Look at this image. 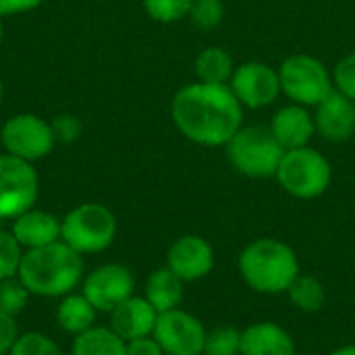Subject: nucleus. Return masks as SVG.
Wrapping results in <instances>:
<instances>
[{
  "instance_id": "obj_1",
  "label": "nucleus",
  "mask_w": 355,
  "mask_h": 355,
  "mask_svg": "<svg viewBox=\"0 0 355 355\" xmlns=\"http://www.w3.org/2000/svg\"><path fill=\"white\" fill-rule=\"evenodd\" d=\"M243 110L229 85L202 81L183 85L171 100V119L177 131L204 148H225L245 125Z\"/></svg>"
},
{
  "instance_id": "obj_2",
  "label": "nucleus",
  "mask_w": 355,
  "mask_h": 355,
  "mask_svg": "<svg viewBox=\"0 0 355 355\" xmlns=\"http://www.w3.org/2000/svg\"><path fill=\"white\" fill-rule=\"evenodd\" d=\"M85 277L83 256L62 239L37 250H25L19 279L33 297L60 300L81 285Z\"/></svg>"
},
{
  "instance_id": "obj_3",
  "label": "nucleus",
  "mask_w": 355,
  "mask_h": 355,
  "mask_svg": "<svg viewBox=\"0 0 355 355\" xmlns=\"http://www.w3.org/2000/svg\"><path fill=\"white\" fill-rule=\"evenodd\" d=\"M237 270L252 291L260 295H281L287 293L291 283L302 275V264L289 243L275 237H260L241 250Z\"/></svg>"
},
{
  "instance_id": "obj_4",
  "label": "nucleus",
  "mask_w": 355,
  "mask_h": 355,
  "mask_svg": "<svg viewBox=\"0 0 355 355\" xmlns=\"http://www.w3.org/2000/svg\"><path fill=\"white\" fill-rule=\"evenodd\" d=\"M231 168L248 179H275L285 150L264 125H243L225 146Z\"/></svg>"
},
{
  "instance_id": "obj_5",
  "label": "nucleus",
  "mask_w": 355,
  "mask_h": 355,
  "mask_svg": "<svg viewBox=\"0 0 355 355\" xmlns=\"http://www.w3.org/2000/svg\"><path fill=\"white\" fill-rule=\"evenodd\" d=\"M119 233L114 212L98 202L75 206L60 220V239L81 256L106 252Z\"/></svg>"
},
{
  "instance_id": "obj_6",
  "label": "nucleus",
  "mask_w": 355,
  "mask_h": 355,
  "mask_svg": "<svg viewBox=\"0 0 355 355\" xmlns=\"http://www.w3.org/2000/svg\"><path fill=\"white\" fill-rule=\"evenodd\" d=\"M281 189L295 200H316L333 183V164L316 148L304 146L287 150L275 175Z\"/></svg>"
},
{
  "instance_id": "obj_7",
  "label": "nucleus",
  "mask_w": 355,
  "mask_h": 355,
  "mask_svg": "<svg viewBox=\"0 0 355 355\" xmlns=\"http://www.w3.org/2000/svg\"><path fill=\"white\" fill-rule=\"evenodd\" d=\"M281 92L289 102L316 108L324 98L335 92L331 69L312 54H289L279 67Z\"/></svg>"
},
{
  "instance_id": "obj_8",
  "label": "nucleus",
  "mask_w": 355,
  "mask_h": 355,
  "mask_svg": "<svg viewBox=\"0 0 355 355\" xmlns=\"http://www.w3.org/2000/svg\"><path fill=\"white\" fill-rule=\"evenodd\" d=\"M40 179L31 162L0 154V220H15L35 206Z\"/></svg>"
},
{
  "instance_id": "obj_9",
  "label": "nucleus",
  "mask_w": 355,
  "mask_h": 355,
  "mask_svg": "<svg viewBox=\"0 0 355 355\" xmlns=\"http://www.w3.org/2000/svg\"><path fill=\"white\" fill-rule=\"evenodd\" d=\"M0 141L6 154L27 162L46 158L54 150V135L48 121L37 114L21 112L10 116L0 131Z\"/></svg>"
},
{
  "instance_id": "obj_10",
  "label": "nucleus",
  "mask_w": 355,
  "mask_h": 355,
  "mask_svg": "<svg viewBox=\"0 0 355 355\" xmlns=\"http://www.w3.org/2000/svg\"><path fill=\"white\" fill-rule=\"evenodd\" d=\"M229 87L239 100V104L250 110L268 108L283 94L279 71L264 60L239 62L229 81Z\"/></svg>"
},
{
  "instance_id": "obj_11",
  "label": "nucleus",
  "mask_w": 355,
  "mask_h": 355,
  "mask_svg": "<svg viewBox=\"0 0 355 355\" xmlns=\"http://www.w3.org/2000/svg\"><path fill=\"white\" fill-rule=\"evenodd\" d=\"M154 339L166 355H204L206 327L204 322L183 308L158 314Z\"/></svg>"
},
{
  "instance_id": "obj_12",
  "label": "nucleus",
  "mask_w": 355,
  "mask_h": 355,
  "mask_svg": "<svg viewBox=\"0 0 355 355\" xmlns=\"http://www.w3.org/2000/svg\"><path fill=\"white\" fill-rule=\"evenodd\" d=\"M81 293L98 312L110 314L116 306L135 295V277L125 264L106 262L83 277Z\"/></svg>"
},
{
  "instance_id": "obj_13",
  "label": "nucleus",
  "mask_w": 355,
  "mask_h": 355,
  "mask_svg": "<svg viewBox=\"0 0 355 355\" xmlns=\"http://www.w3.org/2000/svg\"><path fill=\"white\" fill-rule=\"evenodd\" d=\"M216 264V254L212 243L196 233L177 237L168 250L164 266L171 268L183 283H198L206 279Z\"/></svg>"
},
{
  "instance_id": "obj_14",
  "label": "nucleus",
  "mask_w": 355,
  "mask_h": 355,
  "mask_svg": "<svg viewBox=\"0 0 355 355\" xmlns=\"http://www.w3.org/2000/svg\"><path fill=\"white\" fill-rule=\"evenodd\" d=\"M316 135L331 144H345L355 135V102L333 92L314 108Z\"/></svg>"
},
{
  "instance_id": "obj_15",
  "label": "nucleus",
  "mask_w": 355,
  "mask_h": 355,
  "mask_svg": "<svg viewBox=\"0 0 355 355\" xmlns=\"http://www.w3.org/2000/svg\"><path fill=\"white\" fill-rule=\"evenodd\" d=\"M268 129L285 152L310 146L316 135L314 112L308 106L289 102L272 114Z\"/></svg>"
},
{
  "instance_id": "obj_16",
  "label": "nucleus",
  "mask_w": 355,
  "mask_h": 355,
  "mask_svg": "<svg viewBox=\"0 0 355 355\" xmlns=\"http://www.w3.org/2000/svg\"><path fill=\"white\" fill-rule=\"evenodd\" d=\"M108 316V327L125 341L150 337L158 320V312L144 295H131L121 306H116Z\"/></svg>"
},
{
  "instance_id": "obj_17",
  "label": "nucleus",
  "mask_w": 355,
  "mask_h": 355,
  "mask_svg": "<svg viewBox=\"0 0 355 355\" xmlns=\"http://www.w3.org/2000/svg\"><path fill=\"white\" fill-rule=\"evenodd\" d=\"M241 355H297V345L279 322L258 320L241 329Z\"/></svg>"
},
{
  "instance_id": "obj_18",
  "label": "nucleus",
  "mask_w": 355,
  "mask_h": 355,
  "mask_svg": "<svg viewBox=\"0 0 355 355\" xmlns=\"http://www.w3.org/2000/svg\"><path fill=\"white\" fill-rule=\"evenodd\" d=\"M10 231L23 250H37L60 241V220L52 212L40 210L35 206L19 214L12 220Z\"/></svg>"
},
{
  "instance_id": "obj_19",
  "label": "nucleus",
  "mask_w": 355,
  "mask_h": 355,
  "mask_svg": "<svg viewBox=\"0 0 355 355\" xmlns=\"http://www.w3.org/2000/svg\"><path fill=\"white\" fill-rule=\"evenodd\" d=\"M185 285L171 268L160 266L150 272L144 289V297L154 306L158 314L171 312L175 308H181L185 297Z\"/></svg>"
},
{
  "instance_id": "obj_20",
  "label": "nucleus",
  "mask_w": 355,
  "mask_h": 355,
  "mask_svg": "<svg viewBox=\"0 0 355 355\" xmlns=\"http://www.w3.org/2000/svg\"><path fill=\"white\" fill-rule=\"evenodd\" d=\"M98 314L100 312L94 308V304L81 291H73V293L60 297L54 318H56V324L60 331L77 337V335L85 333L87 329L96 327Z\"/></svg>"
},
{
  "instance_id": "obj_21",
  "label": "nucleus",
  "mask_w": 355,
  "mask_h": 355,
  "mask_svg": "<svg viewBox=\"0 0 355 355\" xmlns=\"http://www.w3.org/2000/svg\"><path fill=\"white\" fill-rule=\"evenodd\" d=\"M235 67H237V62L227 48L216 46V44L204 46L193 60L196 81L214 83V85H229V81L235 73Z\"/></svg>"
},
{
  "instance_id": "obj_22",
  "label": "nucleus",
  "mask_w": 355,
  "mask_h": 355,
  "mask_svg": "<svg viewBox=\"0 0 355 355\" xmlns=\"http://www.w3.org/2000/svg\"><path fill=\"white\" fill-rule=\"evenodd\" d=\"M71 355H127V341L121 339L110 327H92L73 337Z\"/></svg>"
},
{
  "instance_id": "obj_23",
  "label": "nucleus",
  "mask_w": 355,
  "mask_h": 355,
  "mask_svg": "<svg viewBox=\"0 0 355 355\" xmlns=\"http://www.w3.org/2000/svg\"><path fill=\"white\" fill-rule=\"evenodd\" d=\"M287 297L295 310L304 314H316L327 304V289L314 275H300L287 289Z\"/></svg>"
},
{
  "instance_id": "obj_24",
  "label": "nucleus",
  "mask_w": 355,
  "mask_h": 355,
  "mask_svg": "<svg viewBox=\"0 0 355 355\" xmlns=\"http://www.w3.org/2000/svg\"><path fill=\"white\" fill-rule=\"evenodd\" d=\"M225 0H193L191 8H189V23L198 29V31H212L216 29L223 19H225Z\"/></svg>"
},
{
  "instance_id": "obj_25",
  "label": "nucleus",
  "mask_w": 355,
  "mask_h": 355,
  "mask_svg": "<svg viewBox=\"0 0 355 355\" xmlns=\"http://www.w3.org/2000/svg\"><path fill=\"white\" fill-rule=\"evenodd\" d=\"M146 15L162 25H171L187 19L193 0H141Z\"/></svg>"
},
{
  "instance_id": "obj_26",
  "label": "nucleus",
  "mask_w": 355,
  "mask_h": 355,
  "mask_svg": "<svg viewBox=\"0 0 355 355\" xmlns=\"http://www.w3.org/2000/svg\"><path fill=\"white\" fill-rule=\"evenodd\" d=\"M31 297L33 295L29 293V289L23 285L19 277L0 281V312L17 318L27 308Z\"/></svg>"
},
{
  "instance_id": "obj_27",
  "label": "nucleus",
  "mask_w": 355,
  "mask_h": 355,
  "mask_svg": "<svg viewBox=\"0 0 355 355\" xmlns=\"http://www.w3.org/2000/svg\"><path fill=\"white\" fill-rule=\"evenodd\" d=\"M204 355H241V331L235 327H216L208 331Z\"/></svg>"
},
{
  "instance_id": "obj_28",
  "label": "nucleus",
  "mask_w": 355,
  "mask_h": 355,
  "mask_svg": "<svg viewBox=\"0 0 355 355\" xmlns=\"http://www.w3.org/2000/svg\"><path fill=\"white\" fill-rule=\"evenodd\" d=\"M23 254H25V250L15 239L12 231L0 229V281L19 277Z\"/></svg>"
},
{
  "instance_id": "obj_29",
  "label": "nucleus",
  "mask_w": 355,
  "mask_h": 355,
  "mask_svg": "<svg viewBox=\"0 0 355 355\" xmlns=\"http://www.w3.org/2000/svg\"><path fill=\"white\" fill-rule=\"evenodd\" d=\"M8 355H64L60 345L46 333H23L17 337Z\"/></svg>"
},
{
  "instance_id": "obj_30",
  "label": "nucleus",
  "mask_w": 355,
  "mask_h": 355,
  "mask_svg": "<svg viewBox=\"0 0 355 355\" xmlns=\"http://www.w3.org/2000/svg\"><path fill=\"white\" fill-rule=\"evenodd\" d=\"M331 73H333L335 92L355 102V52L341 56L331 69Z\"/></svg>"
},
{
  "instance_id": "obj_31",
  "label": "nucleus",
  "mask_w": 355,
  "mask_h": 355,
  "mask_svg": "<svg viewBox=\"0 0 355 355\" xmlns=\"http://www.w3.org/2000/svg\"><path fill=\"white\" fill-rule=\"evenodd\" d=\"M52 135L56 144H73L81 135V121L75 114H56L50 121Z\"/></svg>"
},
{
  "instance_id": "obj_32",
  "label": "nucleus",
  "mask_w": 355,
  "mask_h": 355,
  "mask_svg": "<svg viewBox=\"0 0 355 355\" xmlns=\"http://www.w3.org/2000/svg\"><path fill=\"white\" fill-rule=\"evenodd\" d=\"M19 327H17V318L0 312V355H8L10 347L15 345L17 337H19Z\"/></svg>"
},
{
  "instance_id": "obj_33",
  "label": "nucleus",
  "mask_w": 355,
  "mask_h": 355,
  "mask_svg": "<svg viewBox=\"0 0 355 355\" xmlns=\"http://www.w3.org/2000/svg\"><path fill=\"white\" fill-rule=\"evenodd\" d=\"M127 355H166L162 352L160 343L154 339V335L150 337H139L133 341H127Z\"/></svg>"
},
{
  "instance_id": "obj_34",
  "label": "nucleus",
  "mask_w": 355,
  "mask_h": 355,
  "mask_svg": "<svg viewBox=\"0 0 355 355\" xmlns=\"http://www.w3.org/2000/svg\"><path fill=\"white\" fill-rule=\"evenodd\" d=\"M44 0H0V17L21 15L37 8Z\"/></svg>"
},
{
  "instance_id": "obj_35",
  "label": "nucleus",
  "mask_w": 355,
  "mask_h": 355,
  "mask_svg": "<svg viewBox=\"0 0 355 355\" xmlns=\"http://www.w3.org/2000/svg\"><path fill=\"white\" fill-rule=\"evenodd\" d=\"M329 355H355V343H347V345H341L337 349H333Z\"/></svg>"
},
{
  "instance_id": "obj_36",
  "label": "nucleus",
  "mask_w": 355,
  "mask_h": 355,
  "mask_svg": "<svg viewBox=\"0 0 355 355\" xmlns=\"http://www.w3.org/2000/svg\"><path fill=\"white\" fill-rule=\"evenodd\" d=\"M2 37H4V23H2V17H0V44H2Z\"/></svg>"
},
{
  "instance_id": "obj_37",
  "label": "nucleus",
  "mask_w": 355,
  "mask_h": 355,
  "mask_svg": "<svg viewBox=\"0 0 355 355\" xmlns=\"http://www.w3.org/2000/svg\"><path fill=\"white\" fill-rule=\"evenodd\" d=\"M2 96H4V85H2V79H0V104H2Z\"/></svg>"
}]
</instances>
